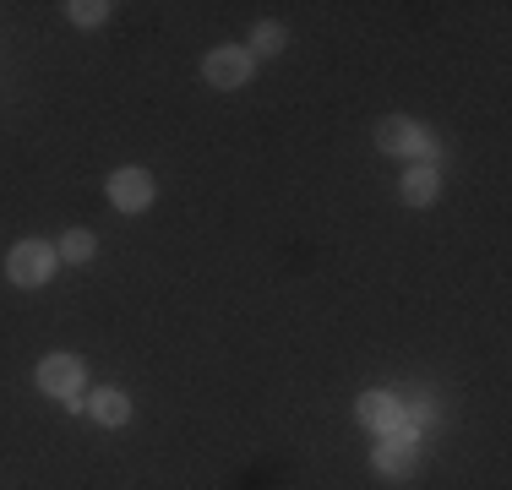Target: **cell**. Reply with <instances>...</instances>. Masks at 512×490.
I'll return each mask as SVG.
<instances>
[{"mask_svg":"<svg viewBox=\"0 0 512 490\" xmlns=\"http://www.w3.org/2000/svg\"><path fill=\"white\" fill-rule=\"evenodd\" d=\"M6 273H11V284L39 289V284H50V278H55V251L44 240H22V245H11Z\"/></svg>","mask_w":512,"mask_h":490,"instance_id":"3","label":"cell"},{"mask_svg":"<svg viewBox=\"0 0 512 490\" xmlns=\"http://www.w3.org/2000/svg\"><path fill=\"white\" fill-rule=\"evenodd\" d=\"M39 387L50 392V398H77L82 392V360H71V354H50V360L39 365Z\"/></svg>","mask_w":512,"mask_h":490,"instance_id":"6","label":"cell"},{"mask_svg":"<svg viewBox=\"0 0 512 490\" xmlns=\"http://www.w3.org/2000/svg\"><path fill=\"white\" fill-rule=\"evenodd\" d=\"M376 147H382V153H404V158H425V164L436 158L431 131H425L420 120H409V115L382 120V126H376Z\"/></svg>","mask_w":512,"mask_h":490,"instance_id":"2","label":"cell"},{"mask_svg":"<svg viewBox=\"0 0 512 490\" xmlns=\"http://www.w3.org/2000/svg\"><path fill=\"white\" fill-rule=\"evenodd\" d=\"M436 191H442V180H436V164H414L404 175V202L409 207H431Z\"/></svg>","mask_w":512,"mask_h":490,"instance_id":"9","label":"cell"},{"mask_svg":"<svg viewBox=\"0 0 512 490\" xmlns=\"http://www.w3.org/2000/svg\"><path fill=\"white\" fill-rule=\"evenodd\" d=\"M202 71H207L213 88H246V82H251V55L224 44V49H213V55L202 60Z\"/></svg>","mask_w":512,"mask_h":490,"instance_id":"5","label":"cell"},{"mask_svg":"<svg viewBox=\"0 0 512 490\" xmlns=\"http://www.w3.org/2000/svg\"><path fill=\"white\" fill-rule=\"evenodd\" d=\"M414 463H420V431H409V425H393L382 436V447L371 452V469L387 474V480H409Z\"/></svg>","mask_w":512,"mask_h":490,"instance_id":"1","label":"cell"},{"mask_svg":"<svg viewBox=\"0 0 512 490\" xmlns=\"http://www.w3.org/2000/svg\"><path fill=\"white\" fill-rule=\"evenodd\" d=\"M431 414H436V403L425 398V392H414V398H409V409H404V425H409V431H420V425L431 420Z\"/></svg>","mask_w":512,"mask_h":490,"instance_id":"13","label":"cell"},{"mask_svg":"<svg viewBox=\"0 0 512 490\" xmlns=\"http://www.w3.org/2000/svg\"><path fill=\"white\" fill-rule=\"evenodd\" d=\"M360 425H371V431H393V425H404V403L393 398V392H365V398L355 403Z\"/></svg>","mask_w":512,"mask_h":490,"instance_id":"7","label":"cell"},{"mask_svg":"<svg viewBox=\"0 0 512 490\" xmlns=\"http://www.w3.org/2000/svg\"><path fill=\"white\" fill-rule=\"evenodd\" d=\"M109 202H115L120 213H142V207L153 202V175L148 169H115V175H109Z\"/></svg>","mask_w":512,"mask_h":490,"instance_id":"4","label":"cell"},{"mask_svg":"<svg viewBox=\"0 0 512 490\" xmlns=\"http://www.w3.org/2000/svg\"><path fill=\"white\" fill-rule=\"evenodd\" d=\"M60 256H66V262H88V256H93V235H88V229H71V235L60 240Z\"/></svg>","mask_w":512,"mask_h":490,"instance_id":"12","label":"cell"},{"mask_svg":"<svg viewBox=\"0 0 512 490\" xmlns=\"http://www.w3.org/2000/svg\"><path fill=\"white\" fill-rule=\"evenodd\" d=\"M88 414H93L99 425H126V420H131V398H126V392H115V387H99V392L88 398Z\"/></svg>","mask_w":512,"mask_h":490,"instance_id":"8","label":"cell"},{"mask_svg":"<svg viewBox=\"0 0 512 490\" xmlns=\"http://www.w3.org/2000/svg\"><path fill=\"white\" fill-rule=\"evenodd\" d=\"M284 49V28L278 22H262V28L251 33V55H278Z\"/></svg>","mask_w":512,"mask_h":490,"instance_id":"11","label":"cell"},{"mask_svg":"<svg viewBox=\"0 0 512 490\" xmlns=\"http://www.w3.org/2000/svg\"><path fill=\"white\" fill-rule=\"evenodd\" d=\"M71 22H77V28H99V22L109 17V6H104V0H71Z\"/></svg>","mask_w":512,"mask_h":490,"instance_id":"10","label":"cell"}]
</instances>
